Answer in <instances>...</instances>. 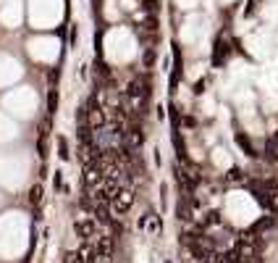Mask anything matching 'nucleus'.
Masks as SVG:
<instances>
[{
    "instance_id": "obj_1",
    "label": "nucleus",
    "mask_w": 278,
    "mask_h": 263,
    "mask_svg": "<svg viewBox=\"0 0 278 263\" xmlns=\"http://www.w3.org/2000/svg\"><path fill=\"white\" fill-rule=\"evenodd\" d=\"M131 205H134V190L121 187L118 192H115V197L111 200V213L123 216V213H129V211H131Z\"/></svg>"
},
{
    "instance_id": "obj_2",
    "label": "nucleus",
    "mask_w": 278,
    "mask_h": 263,
    "mask_svg": "<svg viewBox=\"0 0 278 263\" xmlns=\"http://www.w3.org/2000/svg\"><path fill=\"white\" fill-rule=\"evenodd\" d=\"M103 182H105V171H103V166H100L97 158H95L92 164H87V168H84V187L97 190V187H103Z\"/></svg>"
},
{
    "instance_id": "obj_3",
    "label": "nucleus",
    "mask_w": 278,
    "mask_h": 263,
    "mask_svg": "<svg viewBox=\"0 0 278 263\" xmlns=\"http://www.w3.org/2000/svg\"><path fill=\"white\" fill-rule=\"evenodd\" d=\"M257 200L268 208V211L278 213V187L276 184H265L262 190H257Z\"/></svg>"
},
{
    "instance_id": "obj_4",
    "label": "nucleus",
    "mask_w": 278,
    "mask_h": 263,
    "mask_svg": "<svg viewBox=\"0 0 278 263\" xmlns=\"http://www.w3.org/2000/svg\"><path fill=\"white\" fill-rule=\"evenodd\" d=\"M74 231H76V237H82L87 242V239L97 237V221L95 219H79V221H74Z\"/></svg>"
},
{
    "instance_id": "obj_5",
    "label": "nucleus",
    "mask_w": 278,
    "mask_h": 263,
    "mask_svg": "<svg viewBox=\"0 0 278 263\" xmlns=\"http://www.w3.org/2000/svg\"><path fill=\"white\" fill-rule=\"evenodd\" d=\"M87 119H89V127L95 129V132H100L108 124V113H105V108L103 105H97V103H92L89 108H87Z\"/></svg>"
},
{
    "instance_id": "obj_6",
    "label": "nucleus",
    "mask_w": 278,
    "mask_h": 263,
    "mask_svg": "<svg viewBox=\"0 0 278 263\" xmlns=\"http://www.w3.org/2000/svg\"><path fill=\"white\" fill-rule=\"evenodd\" d=\"M123 140H126V148H142L144 142V129L139 127V124H131V127H126V134H123Z\"/></svg>"
},
{
    "instance_id": "obj_7",
    "label": "nucleus",
    "mask_w": 278,
    "mask_h": 263,
    "mask_svg": "<svg viewBox=\"0 0 278 263\" xmlns=\"http://www.w3.org/2000/svg\"><path fill=\"white\" fill-rule=\"evenodd\" d=\"M262 156H265V161H270V164L278 161V132L265 142V153H262Z\"/></svg>"
},
{
    "instance_id": "obj_8",
    "label": "nucleus",
    "mask_w": 278,
    "mask_h": 263,
    "mask_svg": "<svg viewBox=\"0 0 278 263\" xmlns=\"http://www.w3.org/2000/svg\"><path fill=\"white\" fill-rule=\"evenodd\" d=\"M42 203V184H34L29 190V205H40Z\"/></svg>"
},
{
    "instance_id": "obj_9",
    "label": "nucleus",
    "mask_w": 278,
    "mask_h": 263,
    "mask_svg": "<svg viewBox=\"0 0 278 263\" xmlns=\"http://www.w3.org/2000/svg\"><path fill=\"white\" fill-rule=\"evenodd\" d=\"M58 156H60V161H68V158H71V153H68V142H66V137H58Z\"/></svg>"
},
{
    "instance_id": "obj_10",
    "label": "nucleus",
    "mask_w": 278,
    "mask_h": 263,
    "mask_svg": "<svg viewBox=\"0 0 278 263\" xmlns=\"http://www.w3.org/2000/svg\"><path fill=\"white\" fill-rule=\"evenodd\" d=\"M63 263H87V261H84V255L79 250H71V253L63 255Z\"/></svg>"
},
{
    "instance_id": "obj_11",
    "label": "nucleus",
    "mask_w": 278,
    "mask_h": 263,
    "mask_svg": "<svg viewBox=\"0 0 278 263\" xmlns=\"http://www.w3.org/2000/svg\"><path fill=\"white\" fill-rule=\"evenodd\" d=\"M236 142H239V145H242V148L247 150V156H252V158L257 156V153H254V148H252V145H250V140H247L244 134H236Z\"/></svg>"
},
{
    "instance_id": "obj_12",
    "label": "nucleus",
    "mask_w": 278,
    "mask_h": 263,
    "mask_svg": "<svg viewBox=\"0 0 278 263\" xmlns=\"http://www.w3.org/2000/svg\"><path fill=\"white\" fill-rule=\"evenodd\" d=\"M228 179H242V171H239V168H231V174H228Z\"/></svg>"
}]
</instances>
